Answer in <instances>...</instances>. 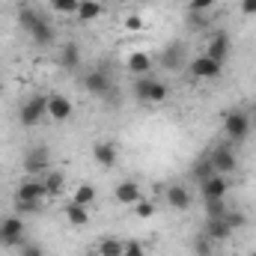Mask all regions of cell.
I'll return each mask as SVG.
<instances>
[{"label": "cell", "instance_id": "8", "mask_svg": "<svg viewBox=\"0 0 256 256\" xmlns=\"http://www.w3.org/2000/svg\"><path fill=\"white\" fill-rule=\"evenodd\" d=\"M27 242V236H24V224H21V218H3L0 220V248H21Z\"/></svg>", "mask_w": 256, "mask_h": 256}, {"label": "cell", "instance_id": "3", "mask_svg": "<svg viewBox=\"0 0 256 256\" xmlns=\"http://www.w3.org/2000/svg\"><path fill=\"white\" fill-rule=\"evenodd\" d=\"M250 131H254V126H250V114H248V110L232 108V110L224 114V134H226L230 143H242V140H248Z\"/></svg>", "mask_w": 256, "mask_h": 256}, {"label": "cell", "instance_id": "31", "mask_svg": "<svg viewBox=\"0 0 256 256\" xmlns=\"http://www.w3.org/2000/svg\"><path fill=\"white\" fill-rule=\"evenodd\" d=\"M134 212H137V218H152L158 208H155V202H152V200H146V196H143V200L134 206Z\"/></svg>", "mask_w": 256, "mask_h": 256}, {"label": "cell", "instance_id": "1", "mask_svg": "<svg viewBox=\"0 0 256 256\" xmlns=\"http://www.w3.org/2000/svg\"><path fill=\"white\" fill-rule=\"evenodd\" d=\"M18 24H21V30L33 39V45L48 48V45H54V39H57L51 21H48L36 6H30V3H21V6H18Z\"/></svg>", "mask_w": 256, "mask_h": 256}, {"label": "cell", "instance_id": "11", "mask_svg": "<svg viewBox=\"0 0 256 256\" xmlns=\"http://www.w3.org/2000/svg\"><path fill=\"white\" fill-rule=\"evenodd\" d=\"M220 72H224V66L218 60H212L208 54L194 57V63H191V74L196 80H214V78H220Z\"/></svg>", "mask_w": 256, "mask_h": 256}, {"label": "cell", "instance_id": "23", "mask_svg": "<svg viewBox=\"0 0 256 256\" xmlns=\"http://www.w3.org/2000/svg\"><path fill=\"white\" fill-rule=\"evenodd\" d=\"M126 250V242H120V238H102L98 244H96V256H122Z\"/></svg>", "mask_w": 256, "mask_h": 256}, {"label": "cell", "instance_id": "19", "mask_svg": "<svg viewBox=\"0 0 256 256\" xmlns=\"http://www.w3.org/2000/svg\"><path fill=\"white\" fill-rule=\"evenodd\" d=\"M128 72L134 74V78H140V74H152V57L146 54V51H134V54H128Z\"/></svg>", "mask_w": 256, "mask_h": 256}, {"label": "cell", "instance_id": "36", "mask_svg": "<svg viewBox=\"0 0 256 256\" xmlns=\"http://www.w3.org/2000/svg\"><path fill=\"white\" fill-rule=\"evenodd\" d=\"M242 12L244 15H256V0H242Z\"/></svg>", "mask_w": 256, "mask_h": 256}, {"label": "cell", "instance_id": "35", "mask_svg": "<svg viewBox=\"0 0 256 256\" xmlns=\"http://www.w3.org/2000/svg\"><path fill=\"white\" fill-rule=\"evenodd\" d=\"M140 24H143V21H140L137 15H128L126 18V30H140Z\"/></svg>", "mask_w": 256, "mask_h": 256}, {"label": "cell", "instance_id": "6", "mask_svg": "<svg viewBox=\"0 0 256 256\" xmlns=\"http://www.w3.org/2000/svg\"><path fill=\"white\" fill-rule=\"evenodd\" d=\"M24 173L30 179H42L45 173H51V155L45 146H30L24 152Z\"/></svg>", "mask_w": 256, "mask_h": 256}, {"label": "cell", "instance_id": "5", "mask_svg": "<svg viewBox=\"0 0 256 256\" xmlns=\"http://www.w3.org/2000/svg\"><path fill=\"white\" fill-rule=\"evenodd\" d=\"M48 116V96H33L18 108V122L24 128H36Z\"/></svg>", "mask_w": 256, "mask_h": 256}, {"label": "cell", "instance_id": "21", "mask_svg": "<svg viewBox=\"0 0 256 256\" xmlns=\"http://www.w3.org/2000/svg\"><path fill=\"white\" fill-rule=\"evenodd\" d=\"M66 220L72 224V226H86L90 224V212H86V206H78V202H68L66 206Z\"/></svg>", "mask_w": 256, "mask_h": 256}, {"label": "cell", "instance_id": "17", "mask_svg": "<svg viewBox=\"0 0 256 256\" xmlns=\"http://www.w3.org/2000/svg\"><path fill=\"white\" fill-rule=\"evenodd\" d=\"M206 236H208L214 244H220V242H230V238H232V226H230L224 218H206Z\"/></svg>", "mask_w": 256, "mask_h": 256}, {"label": "cell", "instance_id": "32", "mask_svg": "<svg viewBox=\"0 0 256 256\" xmlns=\"http://www.w3.org/2000/svg\"><path fill=\"white\" fill-rule=\"evenodd\" d=\"M18 250H21V256H45V250H42L36 242H24Z\"/></svg>", "mask_w": 256, "mask_h": 256}, {"label": "cell", "instance_id": "14", "mask_svg": "<svg viewBox=\"0 0 256 256\" xmlns=\"http://www.w3.org/2000/svg\"><path fill=\"white\" fill-rule=\"evenodd\" d=\"M92 158H96V164H98V167L110 170V167H116L120 152H116V146H114L110 140H98V143H92Z\"/></svg>", "mask_w": 256, "mask_h": 256}, {"label": "cell", "instance_id": "27", "mask_svg": "<svg viewBox=\"0 0 256 256\" xmlns=\"http://www.w3.org/2000/svg\"><path fill=\"white\" fill-rule=\"evenodd\" d=\"M226 208V200H206V218H224Z\"/></svg>", "mask_w": 256, "mask_h": 256}, {"label": "cell", "instance_id": "20", "mask_svg": "<svg viewBox=\"0 0 256 256\" xmlns=\"http://www.w3.org/2000/svg\"><path fill=\"white\" fill-rule=\"evenodd\" d=\"M42 185H45V200H54V196H60L66 188V176L60 170H51V173H45L42 176Z\"/></svg>", "mask_w": 256, "mask_h": 256}, {"label": "cell", "instance_id": "15", "mask_svg": "<svg viewBox=\"0 0 256 256\" xmlns=\"http://www.w3.org/2000/svg\"><path fill=\"white\" fill-rule=\"evenodd\" d=\"M114 200H116L120 206H137V202L143 200V191H140V185H137L134 179H126V182H120V185L114 188Z\"/></svg>", "mask_w": 256, "mask_h": 256}, {"label": "cell", "instance_id": "4", "mask_svg": "<svg viewBox=\"0 0 256 256\" xmlns=\"http://www.w3.org/2000/svg\"><path fill=\"white\" fill-rule=\"evenodd\" d=\"M45 202V185L42 179H24L15 191V208L18 212H36Z\"/></svg>", "mask_w": 256, "mask_h": 256}, {"label": "cell", "instance_id": "28", "mask_svg": "<svg viewBox=\"0 0 256 256\" xmlns=\"http://www.w3.org/2000/svg\"><path fill=\"white\" fill-rule=\"evenodd\" d=\"M224 220L232 226V232H236V230H242V226H248V214H244V212H236V208H226Z\"/></svg>", "mask_w": 256, "mask_h": 256}, {"label": "cell", "instance_id": "12", "mask_svg": "<svg viewBox=\"0 0 256 256\" xmlns=\"http://www.w3.org/2000/svg\"><path fill=\"white\" fill-rule=\"evenodd\" d=\"M200 194H202V202H206V200H226V194H230V182H226V176L214 173L212 179L200 182Z\"/></svg>", "mask_w": 256, "mask_h": 256}, {"label": "cell", "instance_id": "16", "mask_svg": "<svg viewBox=\"0 0 256 256\" xmlns=\"http://www.w3.org/2000/svg\"><path fill=\"white\" fill-rule=\"evenodd\" d=\"M164 200H167V206H170V208H179V212L191 208V202H194L191 191H188L185 185H179V182H173V185L167 188V194H164Z\"/></svg>", "mask_w": 256, "mask_h": 256}, {"label": "cell", "instance_id": "7", "mask_svg": "<svg viewBox=\"0 0 256 256\" xmlns=\"http://www.w3.org/2000/svg\"><path fill=\"white\" fill-rule=\"evenodd\" d=\"M208 158H212L214 173H220V176H232L238 170V155H236V149L230 143H220V146L208 149Z\"/></svg>", "mask_w": 256, "mask_h": 256}, {"label": "cell", "instance_id": "39", "mask_svg": "<svg viewBox=\"0 0 256 256\" xmlns=\"http://www.w3.org/2000/svg\"><path fill=\"white\" fill-rule=\"evenodd\" d=\"M250 256H256V254H250Z\"/></svg>", "mask_w": 256, "mask_h": 256}, {"label": "cell", "instance_id": "38", "mask_svg": "<svg viewBox=\"0 0 256 256\" xmlns=\"http://www.w3.org/2000/svg\"><path fill=\"white\" fill-rule=\"evenodd\" d=\"M116 3H128V0H116Z\"/></svg>", "mask_w": 256, "mask_h": 256}, {"label": "cell", "instance_id": "18", "mask_svg": "<svg viewBox=\"0 0 256 256\" xmlns=\"http://www.w3.org/2000/svg\"><path fill=\"white\" fill-rule=\"evenodd\" d=\"M57 63L63 66L66 72H74L80 66V45L78 42H66L60 48V54H57Z\"/></svg>", "mask_w": 256, "mask_h": 256}, {"label": "cell", "instance_id": "25", "mask_svg": "<svg viewBox=\"0 0 256 256\" xmlns=\"http://www.w3.org/2000/svg\"><path fill=\"white\" fill-rule=\"evenodd\" d=\"M191 250H194V256H214V242L202 232V236H196L191 242Z\"/></svg>", "mask_w": 256, "mask_h": 256}, {"label": "cell", "instance_id": "37", "mask_svg": "<svg viewBox=\"0 0 256 256\" xmlns=\"http://www.w3.org/2000/svg\"><path fill=\"white\" fill-rule=\"evenodd\" d=\"M248 114H250V126L256 128V104H254V108H250V110H248Z\"/></svg>", "mask_w": 256, "mask_h": 256}, {"label": "cell", "instance_id": "24", "mask_svg": "<svg viewBox=\"0 0 256 256\" xmlns=\"http://www.w3.org/2000/svg\"><path fill=\"white\" fill-rule=\"evenodd\" d=\"M102 12H104V6L98 0H80V6H78V18L80 21H96Z\"/></svg>", "mask_w": 256, "mask_h": 256}, {"label": "cell", "instance_id": "2", "mask_svg": "<svg viewBox=\"0 0 256 256\" xmlns=\"http://www.w3.org/2000/svg\"><path fill=\"white\" fill-rule=\"evenodd\" d=\"M131 96H134L140 104H164L167 96H170V90H167L164 80H158V78H152V74H140V78L131 80Z\"/></svg>", "mask_w": 256, "mask_h": 256}, {"label": "cell", "instance_id": "13", "mask_svg": "<svg viewBox=\"0 0 256 256\" xmlns=\"http://www.w3.org/2000/svg\"><path fill=\"white\" fill-rule=\"evenodd\" d=\"M72 110H74V104H72L68 96H60V92L48 96V116H51L54 122H66V120L72 116Z\"/></svg>", "mask_w": 256, "mask_h": 256}, {"label": "cell", "instance_id": "29", "mask_svg": "<svg viewBox=\"0 0 256 256\" xmlns=\"http://www.w3.org/2000/svg\"><path fill=\"white\" fill-rule=\"evenodd\" d=\"M80 0H51V9H57L60 15H78Z\"/></svg>", "mask_w": 256, "mask_h": 256}, {"label": "cell", "instance_id": "10", "mask_svg": "<svg viewBox=\"0 0 256 256\" xmlns=\"http://www.w3.org/2000/svg\"><path fill=\"white\" fill-rule=\"evenodd\" d=\"M206 54H208L212 60H218L220 66L226 63V60H230V54H232V39H230V33H226V30H218V33L208 39Z\"/></svg>", "mask_w": 256, "mask_h": 256}, {"label": "cell", "instance_id": "30", "mask_svg": "<svg viewBox=\"0 0 256 256\" xmlns=\"http://www.w3.org/2000/svg\"><path fill=\"white\" fill-rule=\"evenodd\" d=\"M164 66H167V68H179V66H182V48H179V45H170V48L164 51Z\"/></svg>", "mask_w": 256, "mask_h": 256}, {"label": "cell", "instance_id": "33", "mask_svg": "<svg viewBox=\"0 0 256 256\" xmlns=\"http://www.w3.org/2000/svg\"><path fill=\"white\" fill-rule=\"evenodd\" d=\"M122 256H146V250H143V244H140V242H126Z\"/></svg>", "mask_w": 256, "mask_h": 256}, {"label": "cell", "instance_id": "9", "mask_svg": "<svg viewBox=\"0 0 256 256\" xmlns=\"http://www.w3.org/2000/svg\"><path fill=\"white\" fill-rule=\"evenodd\" d=\"M80 80H84V90H86L90 96H96V98H104V96L114 90V80H110V78H108L102 68H92V72H86Z\"/></svg>", "mask_w": 256, "mask_h": 256}, {"label": "cell", "instance_id": "22", "mask_svg": "<svg viewBox=\"0 0 256 256\" xmlns=\"http://www.w3.org/2000/svg\"><path fill=\"white\" fill-rule=\"evenodd\" d=\"M191 176H194V182H206V179H212V176H214V167H212V158H208V152H206L202 158H196V161H194Z\"/></svg>", "mask_w": 256, "mask_h": 256}, {"label": "cell", "instance_id": "26", "mask_svg": "<svg viewBox=\"0 0 256 256\" xmlns=\"http://www.w3.org/2000/svg\"><path fill=\"white\" fill-rule=\"evenodd\" d=\"M92 200H96V188H92V185H86V182H84V185H78V188H74L72 202H78V206H90Z\"/></svg>", "mask_w": 256, "mask_h": 256}, {"label": "cell", "instance_id": "34", "mask_svg": "<svg viewBox=\"0 0 256 256\" xmlns=\"http://www.w3.org/2000/svg\"><path fill=\"white\" fill-rule=\"evenodd\" d=\"M214 3H218V0H191V6H188V9H191V12H208Z\"/></svg>", "mask_w": 256, "mask_h": 256}]
</instances>
